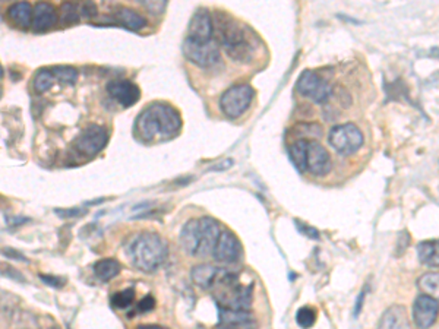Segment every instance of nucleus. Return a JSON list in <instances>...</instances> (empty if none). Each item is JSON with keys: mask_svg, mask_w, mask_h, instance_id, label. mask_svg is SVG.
<instances>
[{"mask_svg": "<svg viewBox=\"0 0 439 329\" xmlns=\"http://www.w3.org/2000/svg\"><path fill=\"white\" fill-rule=\"evenodd\" d=\"M182 117L177 110L166 103H153L138 116L135 130L144 141L155 142L175 138L180 132Z\"/></svg>", "mask_w": 439, "mask_h": 329, "instance_id": "1", "label": "nucleus"}, {"mask_svg": "<svg viewBox=\"0 0 439 329\" xmlns=\"http://www.w3.org/2000/svg\"><path fill=\"white\" fill-rule=\"evenodd\" d=\"M215 27L217 39L226 53L236 62H251L255 46L249 30L223 12L215 15Z\"/></svg>", "mask_w": 439, "mask_h": 329, "instance_id": "2", "label": "nucleus"}, {"mask_svg": "<svg viewBox=\"0 0 439 329\" xmlns=\"http://www.w3.org/2000/svg\"><path fill=\"white\" fill-rule=\"evenodd\" d=\"M132 263L142 272H154L167 258L166 241L155 233H141L128 246Z\"/></svg>", "mask_w": 439, "mask_h": 329, "instance_id": "3", "label": "nucleus"}, {"mask_svg": "<svg viewBox=\"0 0 439 329\" xmlns=\"http://www.w3.org/2000/svg\"><path fill=\"white\" fill-rule=\"evenodd\" d=\"M255 95L253 88L251 85L240 83L235 87L228 88L220 100V107L223 113L230 119H237L249 108L252 99Z\"/></svg>", "mask_w": 439, "mask_h": 329, "instance_id": "4", "label": "nucleus"}, {"mask_svg": "<svg viewBox=\"0 0 439 329\" xmlns=\"http://www.w3.org/2000/svg\"><path fill=\"white\" fill-rule=\"evenodd\" d=\"M363 133L353 123L338 125L329 132V143L341 155H351L358 152L363 145Z\"/></svg>", "mask_w": 439, "mask_h": 329, "instance_id": "5", "label": "nucleus"}, {"mask_svg": "<svg viewBox=\"0 0 439 329\" xmlns=\"http://www.w3.org/2000/svg\"><path fill=\"white\" fill-rule=\"evenodd\" d=\"M183 53L192 63L201 68H210L215 65L220 59L218 46L214 40L198 41L188 39L183 43Z\"/></svg>", "mask_w": 439, "mask_h": 329, "instance_id": "6", "label": "nucleus"}, {"mask_svg": "<svg viewBox=\"0 0 439 329\" xmlns=\"http://www.w3.org/2000/svg\"><path fill=\"white\" fill-rule=\"evenodd\" d=\"M297 91L315 103H325L333 94L331 85L312 70L302 72L297 79Z\"/></svg>", "mask_w": 439, "mask_h": 329, "instance_id": "7", "label": "nucleus"}, {"mask_svg": "<svg viewBox=\"0 0 439 329\" xmlns=\"http://www.w3.org/2000/svg\"><path fill=\"white\" fill-rule=\"evenodd\" d=\"M107 139V132L101 126L90 125L75 139V148L82 155H95L104 148Z\"/></svg>", "mask_w": 439, "mask_h": 329, "instance_id": "8", "label": "nucleus"}, {"mask_svg": "<svg viewBox=\"0 0 439 329\" xmlns=\"http://www.w3.org/2000/svg\"><path fill=\"white\" fill-rule=\"evenodd\" d=\"M439 313V301L420 295L413 303V321L419 329H429L438 318Z\"/></svg>", "mask_w": 439, "mask_h": 329, "instance_id": "9", "label": "nucleus"}, {"mask_svg": "<svg viewBox=\"0 0 439 329\" xmlns=\"http://www.w3.org/2000/svg\"><path fill=\"white\" fill-rule=\"evenodd\" d=\"M222 236L220 226L211 217L198 219V252L197 256H206L214 252L217 241Z\"/></svg>", "mask_w": 439, "mask_h": 329, "instance_id": "10", "label": "nucleus"}, {"mask_svg": "<svg viewBox=\"0 0 439 329\" xmlns=\"http://www.w3.org/2000/svg\"><path fill=\"white\" fill-rule=\"evenodd\" d=\"M306 168L315 176H326L333 168L331 157L324 146L313 139L308 141L306 150Z\"/></svg>", "mask_w": 439, "mask_h": 329, "instance_id": "11", "label": "nucleus"}, {"mask_svg": "<svg viewBox=\"0 0 439 329\" xmlns=\"http://www.w3.org/2000/svg\"><path fill=\"white\" fill-rule=\"evenodd\" d=\"M240 255L242 245L239 239L230 231H223L213 252L214 259L222 263H235L239 261Z\"/></svg>", "mask_w": 439, "mask_h": 329, "instance_id": "12", "label": "nucleus"}, {"mask_svg": "<svg viewBox=\"0 0 439 329\" xmlns=\"http://www.w3.org/2000/svg\"><path fill=\"white\" fill-rule=\"evenodd\" d=\"M107 92L115 99L121 107H130L137 104L141 99V91L135 83L128 79L112 81L107 85Z\"/></svg>", "mask_w": 439, "mask_h": 329, "instance_id": "13", "label": "nucleus"}, {"mask_svg": "<svg viewBox=\"0 0 439 329\" xmlns=\"http://www.w3.org/2000/svg\"><path fill=\"white\" fill-rule=\"evenodd\" d=\"M188 39L198 40V41H210L213 40L214 34V23L211 19V15L205 9L197 10L191 19L189 30H188Z\"/></svg>", "mask_w": 439, "mask_h": 329, "instance_id": "14", "label": "nucleus"}, {"mask_svg": "<svg viewBox=\"0 0 439 329\" xmlns=\"http://www.w3.org/2000/svg\"><path fill=\"white\" fill-rule=\"evenodd\" d=\"M376 329H411L406 308L400 306V304L388 308L382 313Z\"/></svg>", "mask_w": 439, "mask_h": 329, "instance_id": "15", "label": "nucleus"}, {"mask_svg": "<svg viewBox=\"0 0 439 329\" xmlns=\"http://www.w3.org/2000/svg\"><path fill=\"white\" fill-rule=\"evenodd\" d=\"M57 22V12L50 3H37L32 14V30L37 32L47 31Z\"/></svg>", "mask_w": 439, "mask_h": 329, "instance_id": "16", "label": "nucleus"}, {"mask_svg": "<svg viewBox=\"0 0 439 329\" xmlns=\"http://www.w3.org/2000/svg\"><path fill=\"white\" fill-rule=\"evenodd\" d=\"M223 271L224 270H222V268H215L213 265H197L192 270V279L201 288L211 290Z\"/></svg>", "mask_w": 439, "mask_h": 329, "instance_id": "17", "label": "nucleus"}, {"mask_svg": "<svg viewBox=\"0 0 439 329\" xmlns=\"http://www.w3.org/2000/svg\"><path fill=\"white\" fill-rule=\"evenodd\" d=\"M113 17L117 23H120L121 27H125L130 31H139L146 26V19L130 8H125V6L116 8Z\"/></svg>", "mask_w": 439, "mask_h": 329, "instance_id": "18", "label": "nucleus"}, {"mask_svg": "<svg viewBox=\"0 0 439 329\" xmlns=\"http://www.w3.org/2000/svg\"><path fill=\"white\" fill-rule=\"evenodd\" d=\"M220 323H230L235 326H242L245 329H253L256 326L253 316L248 310H230L218 308Z\"/></svg>", "mask_w": 439, "mask_h": 329, "instance_id": "19", "label": "nucleus"}, {"mask_svg": "<svg viewBox=\"0 0 439 329\" xmlns=\"http://www.w3.org/2000/svg\"><path fill=\"white\" fill-rule=\"evenodd\" d=\"M32 14L34 10L30 3L27 2H19L9 6L8 9V18L15 23L18 27L28 28L32 26Z\"/></svg>", "mask_w": 439, "mask_h": 329, "instance_id": "20", "label": "nucleus"}, {"mask_svg": "<svg viewBox=\"0 0 439 329\" xmlns=\"http://www.w3.org/2000/svg\"><path fill=\"white\" fill-rule=\"evenodd\" d=\"M180 245L189 255L198 252V219H191L180 231Z\"/></svg>", "mask_w": 439, "mask_h": 329, "instance_id": "21", "label": "nucleus"}, {"mask_svg": "<svg viewBox=\"0 0 439 329\" xmlns=\"http://www.w3.org/2000/svg\"><path fill=\"white\" fill-rule=\"evenodd\" d=\"M418 256L423 265L439 266V240H426L419 243Z\"/></svg>", "mask_w": 439, "mask_h": 329, "instance_id": "22", "label": "nucleus"}, {"mask_svg": "<svg viewBox=\"0 0 439 329\" xmlns=\"http://www.w3.org/2000/svg\"><path fill=\"white\" fill-rule=\"evenodd\" d=\"M308 141L311 139H297L289 146V157L291 163L299 170L300 173L308 172L306 168V150H308Z\"/></svg>", "mask_w": 439, "mask_h": 329, "instance_id": "23", "label": "nucleus"}, {"mask_svg": "<svg viewBox=\"0 0 439 329\" xmlns=\"http://www.w3.org/2000/svg\"><path fill=\"white\" fill-rule=\"evenodd\" d=\"M119 272H120V263L116 259L106 258L94 263L95 277L104 283L112 281L115 277L119 275Z\"/></svg>", "mask_w": 439, "mask_h": 329, "instance_id": "24", "label": "nucleus"}, {"mask_svg": "<svg viewBox=\"0 0 439 329\" xmlns=\"http://www.w3.org/2000/svg\"><path fill=\"white\" fill-rule=\"evenodd\" d=\"M419 290L425 296H429L439 301V272H429L419 278Z\"/></svg>", "mask_w": 439, "mask_h": 329, "instance_id": "25", "label": "nucleus"}, {"mask_svg": "<svg viewBox=\"0 0 439 329\" xmlns=\"http://www.w3.org/2000/svg\"><path fill=\"white\" fill-rule=\"evenodd\" d=\"M55 81H56V77L53 75L52 69H40L39 72H37V75L34 77V81H32L34 90L39 94H43L53 87Z\"/></svg>", "mask_w": 439, "mask_h": 329, "instance_id": "26", "label": "nucleus"}, {"mask_svg": "<svg viewBox=\"0 0 439 329\" xmlns=\"http://www.w3.org/2000/svg\"><path fill=\"white\" fill-rule=\"evenodd\" d=\"M133 300H135V290L128 288V290L116 292L110 301H112L113 308L116 309H128L133 304Z\"/></svg>", "mask_w": 439, "mask_h": 329, "instance_id": "27", "label": "nucleus"}, {"mask_svg": "<svg viewBox=\"0 0 439 329\" xmlns=\"http://www.w3.org/2000/svg\"><path fill=\"white\" fill-rule=\"evenodd\" d=\"M315 321H316V312H315L312 308L304 306V308H302V309L297 310V313H296V322H297V325H299L300 328L308 329V328L313 326Z\"/></svg>", "mask_w": 439, "mask_h": 329, "instance_id": "28", "label": "nucleus"}, {"mask_svg": "<svg viewBox=\"0 0 439 329\" xmlns=\"http://www.w3.org/2000/svg\"><path fill=\"white\" fill-rule=\"evenodd\" d=\"M52 72H53V75L56 77V79L60 82L73 83L78 78L77 69H73L70 66H55V68H52Z\"/></svg>", "mask_w": 439, "mask_h": 329, "instance_id": "29", "label": "nucleus"}, {"mask_svg": "<svg viewBox=\"0 0 439 329\" xmlns=\"http://www.w3.org/2000/svg\"><path fill=\"white\" fill-rule=\"evenodd\" d=\"M62 21L64 22H77L78 21V6L73 3H65L62 6Z\"/></svg>", "mask_w": 439, "mask_h": 329, "instance_id": "30", "label": "nucleus"}, {"mask_svg": "<svg viewBox=\"0 0 439 329\" xmlns=\"http://www.w3.org/2000/svg\"><path fill=\"white\" fill-rule=\"evenodd\" d=\"M296 227H297V230L300 231V233L303 236H306L308 239H313V240L320 239V231L316 230V228H313V227H311L308 224H304L302 221H297V219H296Z\"/></svg>", "mask_w": 439, "mask_h": 329, "instance_id": "31", "label": "nucleus"}, {"mask_svg": "<svg viewBox=\"0 0 439 329\" xmlns=\"http://www.w3.org/2000/svg\"><path fill=\"white\" fill-rule=\"evenodd\" d=\"M154 308H155V300H154L153 296H145V297L138 303V306H137V309H138L139 312H142V313L151 312Z\"/></svg>", "mask_w": 439, "mask_h": 329, "instance_id": "32", "label": "nucleus"}, {"mask_svg": "<svg viewBox=\"0 0 439 329\" xmlns=\"http://www.w3.org/2000/svg\"><path fill=\"white\" fill-rule=\"evenodd\" d=\"M40 279L41 281H44L47 286H52V287H56V288H59V287H62L64 286V281L60 278H57V277H52V275H41L40 274Z\"/></svg>", "mask_w": 439, "mask_h": 329, "instance_id": "33", "label": "nucleus"}, {"mask_svg": "<svg viewBox=\"0 0 439 329\" xmlns=\"http://www.w3.org/2000/svg\"><path fill=\"white\" fill-rule=\"evenodd\" d=\"M81 14L87 18H92L97 15V8L94 3H84L79 6Z\"/></svg>", "mask_w": 439, "mask_h": 329, "instance_id": "34", "label": "nucleus"}, {"mask_svg": "<svg viewBox=\"0 0 439 329\" xmlns=\"http://www.w3.org/2000/svg\"><path fill=\"white\" fill-rule=\"evenodd\" d=\"M366 291H368V287H364L362 291H360V295H359V297H358V300H356V308H355V318H358V316L360 315V312H362V308H363V303H364V297H366Z\"/></svg>", "mask_w": 439, "mask_h": 329, "instance_id": "35", "label": "nucleus"}, {"mask_svg": "<svg viewBox=\"0 0 439 329\" xmlns=\"http://www.w3.org/2000/svg\"><path fill=\"white\" fill-rule=\"evenodd\" d=\"M56 212L60 215V217H78V215H82L84 211L82 210H77V208H72V210H56Z\"/></svg>", "mask_w": 439, "mask_h": 329, "instance_id": "36", "label": "nucleus"}, {"mask_svg": "<svg viewBox=\"0 0 439 329\" xmlns=\"http://www.w3.org/2000/svg\"><path fill=\"white\" fill-rule=\"evenodd\" d=\"M137 329H167L160 325H139Z\"/></svg>", "mask_w": 439, "mask_h": 329, "instance_id": "37", "label": "nucleus"}, {"mask_svg": "<svg viewBox=\"0 0 439 329\" xmlns=\"http://www.w3.org/2000/svg\"><path fill=\"white\" fill-rule=\"evenodd\" d=\"M217 329H237V326L230 325V323H218Z\"/></svg>", "mask_w": 439, "mask_h": 329, "instance_id": "38", "label": "nucleus"}]
</instances>
